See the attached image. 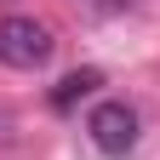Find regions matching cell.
<instances>
[{
	"label": "cell",
	"instance_id": "3957f363",
	"mask_svg": "<svg viewBox=\"0 0 160 160\" xmlns=\"http://www.w3.org/2000/svg\"><path fill=\"white\" fill-rule=\"evenodd\" d=\"M97 86H103V74H97V69H74V74H63V80L52 86V109H57V114H69L80 97H92Z\"/></svg>",
	"mask_w": 160,
	"mask_h": 160
},
{
	"label": "cell",
	"instance_id": "6da1fadb",
	"mask_svg": "<svg viewBox=\"0 0 160 160\" xmlns=\"http://www.w3.org/2000/svg\"><path fill=\"white\" fill-rule=\"evenodd\" d=\"M52 29L34 17H0V63L6 69H40L52 57Z\"/></svg>",
	"mask_w": 160,
	"mask_h": 160
},
{
	"label": "cell",
	"instance_id": "7a4b0ae2",
	"mask_svg": "<svg viewBox=\"0 0 160 160\" xmlns=\"http://www.w3.org/2000/svg\"><path fill=\"white\" fill-rule=\"evenodd\" d=\"M86 132H92V143L103 154H132L137 149V109L120 103V97H109V103H97L86 114Z\"/></svg>",
	"mask_w": 160,
	"mask_h": 160
},
{
	"label": "cell",
	"instance_id": "277c9868",
	"mask_svg": "<svg viewBox=\"0 0 160 160\" xmlns=\"http://www.w3.org/2000/svg\"><path fill=\"white\" fill-rule=\"evenodd\" d=\"M109 6H132V0H109Z\"/></svg>",
	"mask_w": 160,
	"mask_h": 160
}]
</instances>
